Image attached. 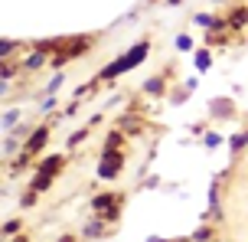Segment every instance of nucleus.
<instances>
[{
  "label": "nucleus",
  "mask_w": 248,
  "mask_h": 242,
  "mask_svg": "<svg viewBox=\"0 0 248 242\" xmlns=\"http://www.w3.org/2000/svg\"><path fill=\"white\" fill-rule=\"evenodd\" d=\"M147 56V43H140V46H134V49L127 52V56H121L114 65H108L105 69V79H111V76H118V72H127V69H134L137 65V59H144Z\"/></svg>",
  "instance_id": "1"
},
{
  "label": "nucleus",
  "mask_w": 248,
  "mask_h": 242,
  "mask_svg": "<svg viewBox=\"0 0 248 242\" xmlns=\"http://www.w3.org/2000/svg\"><path fill=\"white\" fill-rule=\"evenodd\" d=\"M118 170H121V154H114V147H108V151H105V157H101V177H114V174H118Z\"/></svg>",
  "instance_id": "2"
},
{
  "label": "nucleus",
  "mask_w": 248,
  "mask_h": 242,
  "mask_svg": "<svg viewBox=\"0 0 248 242\" xmlns=\"http://www.w3.org/2000/svg\"><path fill=\"white\" fill-rule=\"evenodd\" d=\"M118 200H121L118 193H111V196H98V200H95V210L105 213V219H114V213H118Z\"/></svg>",
  "instance_id": "3"
},
{
  "label": "nucleus",
  "mask_w": 248,
  "mask_h": 242,
  "mask_svg": "<svg viewBox=\"0 0 248 242\" xmlns=\"http://www.w3.org/2000/svg\"><path fill=\"white\" fill-rule=\"evenodd\" d=\"M59 157H52V161H46V170H39V177H36V183H33V193L36 190H43V187H46V183H49L52 180V174H56V170H59Z\"/></svg>",
  "instance_id": "4"
},
{
  "label": "nucleus",
  "mask_w": 248,
  "mask_h": 242,
  "mask_svg": "<svg viewBox=\"0 0 248 242\" xmlns=\"http://www.w3.org/2000/svg\"><path fill=\"white\" fill-rule=\"evenodd\" d=\"M39 144H46V128H39L36 134H33V141H30V147H26V157H30V154L36 151Z\"/></svg>",
  "instance_id": "5"
},
{
  "label": "nucleus",
  "mask_w": 248,
  "mask_h": 242,
  "mask_svg": "<svg viewBox=\"0 0 248 242\" xmlns=\"http://www.w3.org/2000/svg\"><path fill=\"white\" fill-rule=\"evenodd\" d=\"M196 65H199V69H206V65H209V56H206V52H199V56H196Z\"/></svg>",
  "instance_id": "6"
}]
</instances>
